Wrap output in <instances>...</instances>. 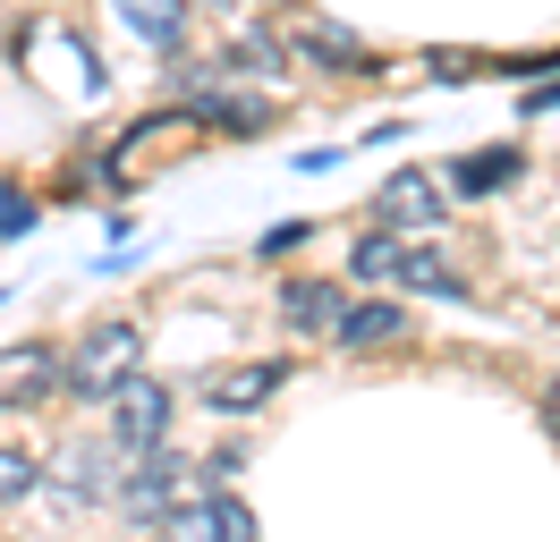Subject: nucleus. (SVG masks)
I'll return each instance as SVG.
<instances>
[{
	"label": "nucleus",
	"instance_id": "nucleus-9",
	"mask_svg": "<svg viewBox=\"0 0 560 542\" xmlns=\"http://www.w3.org/2000/svg\"><path fill=\"white\" fill-rule=\"evenodd\" d=\"M442 212H451V203H442V178H433V169H390V187L383 196H374V221H383V229H442Z\"/></svg>",
	"mask_w": 560,
	"mask_h": 542
},
{
	"label": "nucleus",
	"instance_id": "nucleus-5",
	"mask_svg": "<svg viewBox=\"0 0 560 542\" xmlns=\"http://www.w3.org/2000/svg\"><path fill=\"white\" fill-rule=\"evenodd\" d=\"M103 406H110V440H119L128 458H137V449H162V440H171V415H178L171 381H153V373H128Z\"/></svg>",
	"mask_w": 560,
	"mask_h": 542
},
{
	"label": "nucleus",
	"instance_id": "nucleus-1",
	"mask_svg": "<svg viewBox=\"0 0 560 542\" xmlns=\"http://www.w3.org/2000/svg\"><path fill=\"white\" fill-rule=\"evenodd\" d=\"M272 34L280 51H289V68H315V76H383V51L365 43V34H349L340 17H323V9H272Z\"/></svg>",
	"mask_w": 560,
	"mask_h": 542
},
{
	"label": "nucleus",
	"instance_id": "nucleus-21",
	"mask_svg": "<svg viewBox=\"0 0 560 542\" xmlns=\"http://www.w3.org/2000/svg\"><path fill=\"white\" fill-rule=\"evenodd\" d=\"M535 110H560V76H535V85H526V119H535Z\"/></svg>",
	"mask_w": 560,
	"mask_h": 542
},
{
	"label": "nucleus",
	"instance_id": "nucleus-20",
	"mask_svg": "<svg viewBox=\"0 0 560 542\" xmlns=\"http://www.w3.org/2000/svg\"><path fill=\"white\" fill-rule=\"evenodd\" d=\"M289 246H306V221H272V229L255 237V255H264V263H280Z\"/></svg>",
	"mask_w": 560,
	"mask_h": 542
},
{
	"label": "nucleus",
	"instance_id": "nucleus-4",
	"mask_svg": "<svg viewBox=\"0 0 560 542\" xmlns=\"http://www.w3.org/2000/svg\"><path fill=\"white\" fill-rule=\"evenodd\" d=\"M153 542H264V526H255V508H246L230 483H212L196 500H178L171 517L153 526Z\"/></svg>",
	"mask_w": 560,
	"mask_h": 542
},
{
	"label": "nucleus",
	"instance_id": "nucleus-18",
	"mask_svg": "<svg viewBox=\"0 0 560 542\" xmlns=\"http://www.w3.org/2000/svg\"><path fill=\"white\" fill-rule=\"evenodd\" d=\"M35 483H43V467L26 458V449H9V440H0V508H18Z\"/></svg>",
	"mask_w": 560,
	"mask_h": 542
},
{
	"label": "nucleus",
	"instance_id": "nucleus-10",
	"mask_svg": "<svg viewBox=\"0 0 560 542\" xmlns=\"http://www.w3.org/2000/svg\"><path fill=\"white\" fill-rule=\"evenodd\" d=\"M408 339H417L408 305H390V297H349V322H340V339H331V347H349V356H390V347H408Z\"/></svg>",
	"mask_w": 560,
	"mask_h": 542
},
{
	"label": "nucleus",
	"instance_id": "nucleus-8",
	"mask_svg": "<svg viewBox=\"0 0 560 542\" xmlns=\"http://www.w3.org/2000/svg\"><path fill=\"white\" fill-rule=\"evenodd\" d=\"M51 399H60V347H51V339L0 347V406H9V415H43Z\"/></svg>",
	"mask_w": 560,
	"mask_h": 542
},
{
	"label": "nucleus",
	"instance_id": "nucleus-19",
	"mask_svg": "<svg viewBox=\"0 0 560 542\" xmlns=\"http://www.w3.org/2000/svg\"><path fill=\"white\" fill-rule=\"evenodd\" d=\"M424 68L442 85H467V76H492V51H424Z\"/></svg>",
	"mask_w": 560,
	"mask_h": 542
},
{
	"label": "nucleus",
	"instance_id": "nucleus-3",
	"mask_svg": "<svg viewBox=\"0 0 560 542\" xmlns=\"http://www.w3.org/2000/svg\"><path fill=\"white\" fill-rule=\"evenodd\" d=\"M187 474H196V467L162 440V449H137V458H128V474H119L110 500H119V517H137V526H162V517L187 500Z\"/></svg>",
	"mask_w": 560,
	"mask_h": 542
},
{
	"label": "nucleus",
	"instance_id": "nucleus-16",
	"mask_svg": "<svg viewBox=\"0 0 560 542\" xmlns=\"http://www.w3.org/2000/svg\"><path fill=\"white\" fill-rule=\"evenodd\" d=\"M230 68H238V76H280V68H289V51H280L272 26H246L238 43H230Z\"/></svg>",
	"mask_w": 560,
	"mask_h": 542
},
{
	"label": "nucleus",
	"instance_id": "nucleus-17",
	"mask_svg": "<svg viewBox=\"0 0 560 542\" xmlns=\"http://www.w3.org/2000/svg\"><path fill=\"white\" fill-rule=\"evenodd\" d=\"M35 221H43L35 187H18V178H0V246H18V237H35Z\"/></svg>",
	"mask_w": 560,
	"mask_h": 542
},
{
	"label": "nucleus",
	"instance_id": "nucleus-11",
	"mask_svg": "<svg viewBox=\"0 0 560 542\" xmlns=\"http://www.w3.org/2000/svg\"><path fill=\"white\" fill-rule=\"evenodd\" d=\"M119 458H128V449H119V440H85V449H69V458H60V508H94V500H110V492H119Z\"/></svg>",
	"mask_w": 560,
	"mask_h": 542
},
{
	"label": "nucleus",
	"instance_id": "nucleus-6",
	"mask_svg": "<svg viewBox=\"0 0 560 542\" xmlns=\"http://www.w3.org/2000/svg\"><path fill=\"white\" fill-rule=\"evenodd\" d=\"M205 406L212 415H264L289 390V356H246V365H205Z\"/></svg>",
	"mask_w": 560,
	"mask_h": 542
},
{
	"label": "nucleus",
	"instance_id": "nucleus-22",
	"mask_svg": "<svg viewBox=\"0 0 560 542\" xmlns=\"http://www.w3.org/2000/svg\"><path fill=\"white\" fill-rule=\"evenodd\" d=\"M544 424H552V440H560V373L544 381Z\"/></svg>",
	"mask_w": 560,
	"mask_h": 542
},
{
	"label": "nucleus",
	"instance_id": "nucleus-13",
	"mask_svg": "<svg viewBox=\"0 0 560 542\" xmlns=\"http://www.w3.org/2000/svg\"><path fill=\"white\" fill-rule=\"evenodd\" d=\"M408 246H417V237H399V229H365V237H349V280H365V288L399 280Z\"/></svg>",
	"mask_w": 560,
	"mask_h": 542
},
{
	"label": "nucleus",
	"instance_id": "nucleus-14",
	"mask_svg": "<svg viewBox=\"0 0 560 542\" xmlns=\"http://www.w3.org/2000/svg\"><path fill=\"white\" fill-rule=\"evenodd\" d=\"M390 288H417V297H442V305H467V297H476V288H467V271H451L442 255H424V246H408V263H399Z\"/></svg>",
	"mask_w": 560,
	"mask_h": 542
},
{
	"label": "nucleus",
	"instance_id": "nucleus-2",
	"mask_svg": "<svg viewBox=\"0 0 560 542\" xmlns=\"http://www.w3.org/2000/svg\"><path fill=\"white\" fill-rule=\"evenodd\" d=\"M128 373H144V331L137 322H94L77 347H60V399H110Z\"/></svg>",
	"mask_w": 560,
	"mask_h": 542
},
{
	"label": "nucleus",
	"instance_id": "nucleus-7",
	"mask_svg": "<svg viewBox=\"0 0 560 542\" xmlns=\"http://www.w3.org/2000/svg\"><path fill=\"white\" fill-rule=\"evenodd\" d=\"M272 322L280 339H340V322H349V288L340 280H280V297H272Z\"/></svg>",
	"mask_w": 560,
	"mask_h": 542
},
{
	"label": "nucleus",
	"instance_id": "nucleus-12",
	"mask_svg": "<svg viewBox=\"0 0 560 542\" xmlns=\"http://www.w3.org/2000/svg\"><path fill=\"white\" fill-rule=\"evenodd\" d=\"M110 9H119V26L137 34L144 51H178V43H187V17H196L187 0H110Z\"/></svg>",
	"mask_w": 560,
	"mask_h": 542
},
{
	"label": "nucleus",
	"instance_id": "nucleus-15",
	"mask_svg": "<svg viewBox=\"0 0 560 542\" xmlns=\"http://www.w3.org/2000/svg\"><path fill=\"white\" fill-rule=\"evenodd\" d=\"M510 178H518V153H510V144H501V153H458L451 162V187L458 196H501V187H510Z\"/></svg>",
	"mask_w": 560,
	"mask_h": 542
}]
</instances>
